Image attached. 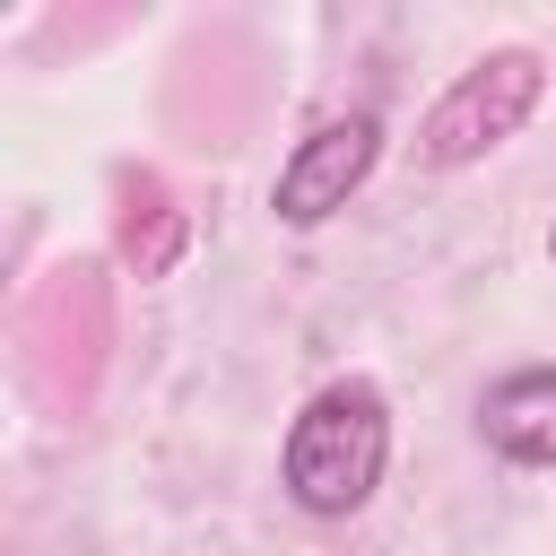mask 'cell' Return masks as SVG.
Segmentation results:
<instances>
[{"instance_id":"1","label":"cell","mask_w":556,"mask_h":556,"mask_svg":"<svg viewBox=\"0 0 556 556\" xmlns=\"http://www.w3.org/2000/svg\"><path fill=\"white\" fill-rule=\"evenodd\" d=\"M382 460H391V408L365 374L348 382H321L295 426H287V495L321 521L356 513L374 486H382Z\"/></svg>"},{"instance_id":"2","label":"cell","mask_w":556,"mask_h":556,"mask_svg":"<svg viewBox=\"0 0 556 556\" xmlns=\"http://www.w3.org/2000/svg\"><path fill=\"white\" fill-rule=\"evenodd\" d=\"M539 96H547V61H539V52L504 43V52L469 61V70L443 87V104L417 122V165H434V174L478 165L486 148H504V139L539 113Z\"/></svg>"},{"instance_id":"3","label":"cell","mask_w":556,"mask_h":556,"mask_svg":"<svg viewBox=\"0 0 556 556\" xmlns=\"http://www.w3.org/2000/svg\"><path fill=\"white\" fill-rule=\"evenodd\" d=\"M374 156H382V122H374V113H330V122L304 130L295 156L278 165L269 208H278L287 226H321L330 208H348V191L374 174Z\"/></svg>"},{"instance_id":"4","label":"cell","mask_w":556,"mask_h":556,"mask_svg":"<svg viewBox=\"0 0 556 556\" xmlns=\"http://www.w3.org/2000/svg\"><path fill=\"white\" fill-rule=\"evenodd\" d=\"M478 434H486L504 460L556 469V365H521V374H504V382L478 400Z\"/></svg>"},{"instance_id":"5","label":"cell","mask_w":556,"mask_h":556,"mask_svg":"<svg viewBox=\"0 0 556 556\" xmlns=\"http://www.w3.org/2000/svg\"><path fill=\"white\" fill-rule=\"evenodd\" d=\"M122 261L139 278H165L182 261V208L165 200L156 174H122Z\"/></svg>"},{"instance_id":"6","label":"cell","mask_w":556,"mask_h":556,"mask_svg":"<svg viewBox=\"0 0 556 556\" xmlns=\"http://www.w3.org/2000/svg\"><path fill=\"white\" fill-rule=\"evenodd\" d=\"M547 261H556V226H547Z\"/></svg>"}]
</instances>
